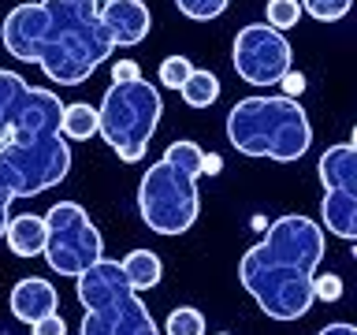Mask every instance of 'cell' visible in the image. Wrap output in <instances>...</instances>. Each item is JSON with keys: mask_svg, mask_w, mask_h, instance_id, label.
Segmentation results:
<instances>
[{"mask_svg": "<svg viewBox=\"0 0 357 335\" xmlns=\"http://www.w3.org/2000/svg\"><path fill=\"white\" fill-rule=\"evenodd\" d=\"M324 190H354L357 194V142L328 145L317 164Z\"/></svg>", "mask_w": 357, "mask_h": 335, "instance_id": "4fadbf2b", "label": "cell"}, {"mask_svg": "<svg viewBox=\"0 0 357 335\" xmlns=\"http://www.w3.org/2000/svg\"><path fill=\"white\" fill-rule=\"evenodd\" d=\"M41 257L60 276H82L89 265H97L105 257V239H100L97 223L89 220V212L78 201H56L45 212Z\"/></svg>", "mask_w": 357, "mask_h": 335, "instance_id": "ba28073f", "label": "cell"}, {"mask_svg": "<svg viewBox=\"0 0 357 335\" xmlns=\"http://www.w3.org/2000/svg\"><path fill=\"white\" fill-rule=\"evenodd\" d=\"M227 142L242 156L290 164L309 153L312 123L301 100L294 97H242L227 112Z\"/></svg>", "mask_w": 357, "mask_h": 335, "instance_id": "3957f363", "label": "cell"}, {"mask_svg": "<svg viewBox=\"0 0 357 335\" xmlns=\"http://www.w3.org/2000/svg\"><path fill=\"white\" fill-rule=\"evenodd\" d=\"M324 261V231L317 220L290 212L238 261V279L272 320H301L312 309V276Z\"/></svg>", "mask_w": 357, "mask_h": 335, "instance_id": "7a4b0ae2", "label": "cell"}, {"mask_svg": "<svg viewBox=\"0 0 357 335\" xmlns=\"http://www.w3.org/2000/svg\"><path fill=\"white\" fill-rule=\"evenodd\" d=\"M194 71V64L186 60V56H167V60L160 64V86L167 89H178L186 82V75Z\"/></svg>", "mask_w": 357, "mask_h": 335, "instance_id": "603a6c76", "label": "cell"}, {"mask_svg": "<svg viewBox=\"0 0 357 335\" xmlns=\"http://www.w3.org/2000/svg\"><path fill=\"white\" fill-rule=\"evenodd\" d=\"M71 4H78V8H100V4H108V0H71Z\"/></svg>", "mask_w": 357, "mask_h": 335, "instance_id": "f546056e", "label": "cell"}, {"mask_svg": "<svg viewBox=\"0 0 357 335\" xmlns=\"http://www.w3.org/2000/svg\"><path fill=\"white\" fill-rule=\"evenodd\" d=\"M138 212L156 234H183L197 223L201 190L197 175L160 156L138 183Z\"/></svg>", "mask_w": 357, "mask_h": 335, "instance_id": "8992f818", "label": "cell"}, {"mask_svg": "<svg viewBox=\"0 0 357 335\" xmlns=\"http://www.w3.org/2000/svg\"><path fill=\"white\" fill-rule=\"evenodd\" d=\"M0 45L19 64H38L56 86H82L116 52L97 11L71 0L15 4L0 22Z\"/></svg>", "mask_w": 357, "mask_h": 335, "instance_id": "6da1fadb", "label": "cell"}, {"mask_svg": "<svg viewBox=\"0 0 357 335\" xmlns=\"http://www.w3.org/2000/svg\"><path fill=\"white\" fill-rule=\"evenodd\" d=\"M216 335H231V332H216Z\"/></svg>", "mask_w": 357, "mask_h": 335, "instance_id": "4dcf8cb0", "label": "cell"}, {"mask_svg": "<svg viewBox=\"0 0 357 335\" xmlns=\"http://www.w3.org/2000/svg\"><path fill=\"white\" fill-rule=\"evenodd\" d=\"M60 134L67 142H89L97 134V108H89L86 100H75V105H63L60 116Z\"/></svg>", "mask_w": 357, "mask_h": 335, "instance_id": "e0dca14e", "label": "cell"}, {"mask_svg": "<svg viewBox=\"0 0 357 335\" xmlns=\"http://www.w3.org/2000/svg\"><path fill=\"white\" fill-rule=\"evenodd\" d=\"M312 298L320 302H339L342 298V279L339 276H312Z\"/></svg>", "mask_w": 357, "mask_h": 335, "instance_id": "cb8c5ba5", "label": "cell"}, {"mask_svg": "<svg viewBox=\"0 0 357 335\" xmlns=\"http://www.w3.org/2000/svg\"><path fill=\"white\" fill-rule=\"evenodd\" d=\"M164 335H205V313L194 306H178L167 313Z\"/></svg>", "mask_w": 357, "mask_h": 335, "instance_id": "d6986e66", "label": "cell"}, {"mask_svg": "<svg viewBox=\"0 0 357 335\" xmlns=\"http://www.w3.org/2000/svg\"><path fill=\"white\" fill-rule=\"evenodd\" d=\"M175 8L194 22H208V19H220L231 8V0H175Z\"/></svg>", "mask_w": 357, "mask_h": 335, "instance_id": "44dd1931", "label": "cell"}, {"mask_svg": "<svg viewBox=\"0 0 357 335\" xmlns=\"http://www.w3.org/2000/svg\"><path fill=\"white\" fill-rule=\"evenodd\" d=\"M279 82H283V97H294V100H298L301 89H305V78H301V75L294 71V67H290V71H287L283 78H279Z\"/></svg>", "mask_w": 357, "mask_h": 335, "instance_id": "83f0119b", "label": "cell"}, {"mask_svg": "<svg viewBox=\"0 0 357 335\" xmlns=\"http://www.w3.org/2000/svg\"><path fill=\"white\" fill-rule=\"evenodd\" d=\"M231 64L242 82L264 89V86H279V78L294 67V49L279 30L264 27V22H250V27L234 34Z\"/></svg>", "mask_w": 357, "mask_h": 335, "instance_id": "9c48e42d", "label": "cell"}, {"mask_svg": "<svg viewBox=\"0 0 357 335\" xmlns=\"http://www.w3.org/2000/svg\"><path fill=\"white\" fill-rule=\"evenodd\" d=\"M320 231L342 242L357 239V194L354 190H324L320 201Z\"/></svg>", "mask_w": 357, "mask_h": 335, "instance_id": "7c38bea8", "label": "cell"}, {"mask_svg": "<svg viewBox=\"0 0 357 335\" xmlns=\"http://www.w3.org/2000/svg\"><path fill=\"white\" fill-rule=\"evenodd\" d=\"M26 94H30V82L19 71H0V145L8 142L11 123H15Z\"/></svg>", "mask_w": 357, "mask_h": 335, "instance_id": "9a60e30c", "label": "cell"}, {"mask_svg": "<svg viewBox=\"0 0 357 335\" xmlns=\"http://www.w3.org/2000/svg\"><path fill=\"white\" fill-rule=\"evenodd\" d=\"M164 116L160 89L145 78L134 82H112L97 108V134L123 164H138L149 153V142Z\"/></svg>", "mask_w": 357, "mask_h": 335, "instance_id": "5b68a950", "label": "cell"}, {"mask_svg": "<svg viewBox=\"0 0 357 335\" xmlns=\"http://www.w3.org/2000/svg\"><path fill=\"white\" fill-rule=\"evenodd\" d=\"M97 19L105 27L108 41L116 45H138L149 38V27H153V15L142 0H108V4L97 8Z\"/></svg>", "mask_w": 357, "mask_h": 335, "instance_id": "30bf717a", "label": "cell"}, {"mask_svg": "<svg viewBox=\"0 0 357 335\" xmlns=\"http://www.w3.org/2000/svg\"><path fill=\"white\" fill-rule=\"evenodd\" d=\"M317 335H357V328H354V324H346V320H339V324H328V328H320Z\"/></svg>", "mask_w": 357, "mask_h": 335, "instance_id": "f1b7e54d", "label": "cell"}, {"mask_svg": "<svg viewBox=\"0 0 357 335\" xmlns=\"http://www.w3.org/2000/svg\"><path fill=\"white\" fill-rule=\"evenodd\" d=\"M178 94H183V100L190 108H208V105H216V97H220V78L205 71V67H194V71L186 75V82L178 86Z\"/></svg>", "mask_w": 357, "mask_h": 335, "instance_id": "ac0fdd59", "label": "cell"}, {"mask_svg": "<svg viewBox=\"0 0 357 335\" xmlns=\"http://www.w3.org/2000/svg\"><path fill=\"white\" fill-rule=\"evenodd\" d=\"M11 201H15V190H11L4 168H0V239H4V228H8V216H11Z\"/></svg>", "mask_w": 357, "mask_h": 335, "instance_id": "d4e9b609", "label": "cell"}, {"mask_svg": "<svg viewBox=\"0 0 357 335\" xmlns=\"http://www.w3.org/2000/svg\"><path fill=\"white\" fill-rule=\"evenodd\" d=\"M4 242L15 257H41V250H45V216H38V212L8 216Z\"/></svg>", "mask_w": 357, "mask_h": 335, "instance_id": "5bb4252c", "label": "cell"}, {"mask_svg": "<svg viewBox=\"0 0 357 335\" xmlns=\"http://www.w3.org/2000/svg\"><path fill=\"white\" fill-rule=\"evenodd\" d=\"M301 11H309L317 22H339L346 11H350L354 0H298Z\"/></svg>", "mask_w": 357, "mask_h": 335, "instance_id": "7402d4cb", "label": "cell"}, {"mask_svg": "<svg viewBox=\"0 0 357 335\" xmlns=\"http://www.w3.org/2000/svg\"><path fill=\"white\" fill-rule=\"evenodd\" d=\"M134 78H142V67L134 60H119L112 67V82H134Z\"/></svg>", "mask_w": 357, "mask_h": 335, "instance_id": "4316f807", "label": "cell"}, {"mask_svg": "<svg viewBox=\"0 0 357 335\" xmlns=\"http://www.w3.org/2000/svg\"><path fill=\"white\" fill-rule=\"evenodd\" d=\"M264 27H272V30H290V27H298V19H301V4L298 0H268V8H264Z\"/></svg>", "mask_w": 357, "mask_h": 335, "instance_id": "ffe728a7", "label": "cell"}, {"mask_svg": "<svg viewBox=\"0 0 357 335\" xmlns=\"http://www.w3.org/2000/svg\"><path fill=\"white\" fill-rule=\"evenodd\" d=\"M8 306H11V317H15V320L33 324V320H41V317H49V313H56V306H60V295H56V287L49 283V279L26 276V279H19V283L11 287Z\"/></svg>", "mask_w": 357, "mask_h": 335, "instance_id": "8fae6325", "label": "cell"}, {"mask_svg": "<svg viewBox=\"0 0 357 335\" xmlns=\"http://www.w3.org/2000/svg\"><path fill=\"white\" fill-rule=\"evenodd\" d=\"M0 168H4L8 183L15 190V201L38 198L67 179L71 142L63 134H11L0 145Z\"/></svg>", "mask_w": 357, "mask_h": 335, "instance_id": "52a82bcc", "label": "cell"}, {"mask_svg": "<svg viewBox=\"0 0 357 335\" xmlns=\"http://www.w3.org/2000/svg\"><path fill=\"white\" fill-rule=\"evenodd\" d=\"M119 268H123L127 283L138 290V295H142V290H153L164 279V265H160V257H156L153 250H130L119 261Z\"/></svg>", "mask_w": 357, "mask_h": 335, "instance_id": "2e32d148", "label": "cell"}, {"mask_svg": "<svg viewBox=\"0 0 357 335\" xmlns=\"http://www.w3.org/2000/svg\"><path fill=\"white\" fill-rule=\"evenodd\" d=\"M75 295L86 309L78 335H160L149 306L127 283L119 261L100 257L89 265L82 276H75Z\"/></svg>", "mask_w": 357, "mask_h": 335, "instance_id": "277c9868", "label": "cell"}, {"mask_svg": "<svg viewBox=\"0 0 357 335\" xmlns=\"http://www.w3.org/2000/svg\"><path fill=\"white\" fill-rule=\"evenodd\" d=\"M30 328H33V335H67V324H63L60 313H49V317L33 320Z\"/></svg>", "mask_w": 357, "mask_h": 335, "instance_id": "484cf974", "label": "cell"}]
</instances>
